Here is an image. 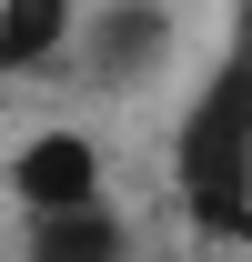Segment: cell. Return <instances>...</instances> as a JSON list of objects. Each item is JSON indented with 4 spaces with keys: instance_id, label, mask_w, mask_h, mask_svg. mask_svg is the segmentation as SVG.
I'll use <instances>...</instances> for the list:
<instances>
[{
    "instance_id": "6da1fadb",
    "label": "cell",
    "mask_w": 252,
    "mask_h": 262,
    "mask_svg": "<svg viewBox=\"0 0 252 262\" xmlns=\"http://www.w3.org/2000/svg\"><path fill=\"white\" fill-rule=\"evenodd\" d=\"M172 202L202 252H252V0L222 20L212 61L172 111Z\"/></svg>"
},
{
    "instance_id": "7a4b0ae2",
    "label": "cell",
    "mask_w": 252,
    "mask_h": 262,
    "mask_svg": "<svg viewBox=\"0 0 252 262\" xmlns=\"http://www.w3.org/2000/svg\"><path fill=\"white\" fill-rule=\"evenodd\" d=\"M0 192H10L20 232L31 222H71V212H101V202H111V151H101L91 121H31L10 141V162H0Z\"/></svg>"
},
{
    "instance_id": "3957f363",
    "label": "cell",
    "mask_w": 252,
    "mask_h": 262,
    "mask_svg": "<svg viewBox=\"0 0 252 262\" xmlns=\"http://www.w3.org/2000/svg\"><path fill=\"white\" fill-rule=\"evenodd\" d=\"M182 51V10L172 0H91L81 20V71L91 91H131V81H161V61Z\"/></svg>"
},
{
    "instance_id": "277c9868",
    "label": "cell",
    "mask_w": 252,
    "mask_h": 262,
    "mask_svg": "<svg viewBox=\"0 0 252 262\" xmlns=\"http://www.w3.org/2000/svg\"><path fill=\"white\" fill-rule=\"evenodd\" d=\"M91 0H0V81H61L81 71Z\"/></svg>"
},
{
    "instance_id": "5b68a950",
    "label": "cell",
    "mask_w": 252,
    "mask_h": 262,
    "mask_svg": "<svg viewBox=\"0 0 252 262\" xmlns=\"http://www.w3.org/2000/svg\"><path fill=\"white\" fill-rule=\"evenodd\" d=\"M20 262H152V252H141L121 202H101V212H71V222H31Z\"/></svg>"
},
{
    "instance_id": "8992f818",
    "label": "cell",
    "mask_w": 252,
    "mask_h": 262,
    "mask_svg": "<svg viewBox=\"0 0 252 262\" xmlns=\"http://www.w3.org/2000/svg\"><path fill=\"white\" fill-rule=\"evenodd\" d=\"M152 262H212V252H152Z\"/></svg>"
}]
</instances>
